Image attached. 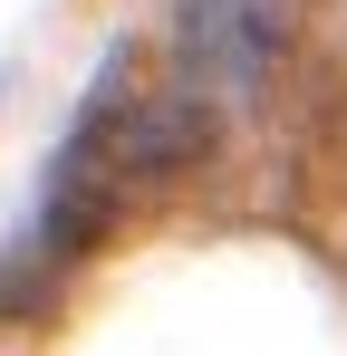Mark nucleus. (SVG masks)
<instances>
[{
  "instance_id": "f03ea898",
  "label": "nucleus",
  "mask_w": 347,
  "mask_h": 356,
  "mask_svg": "<svg viewBox=\"0 0 347 356\" xmlns=\"http://www.w3.org/2000/svg\"><path fill=\"white\" fill-rule=\"evenodd\" d=\"M213 116H222V106H213L203 87H183V77L155 87V97H135L125 125L107 135L116 174H125V183H155V174H174V164H193V154L213 145ZM97 125H107V106H97Z\"/></svg>"
},
{
  "instance_id": "f257e3e1",
  "label": "nucleus",
  "mask_w": 347,
  "mask_h": 356,
  "mask_svg": "<svg viewBox=\"0 0 347 356\" xmlns=\"http://www.w3.org/2000/svg\"><path fill=\"white\" fill-rule=\"evenodd\" d=\"M289 0H183L174 10V77L203 87L213 106H251L261 77L280 67Z\"/></svg>"
}]
</instances>
